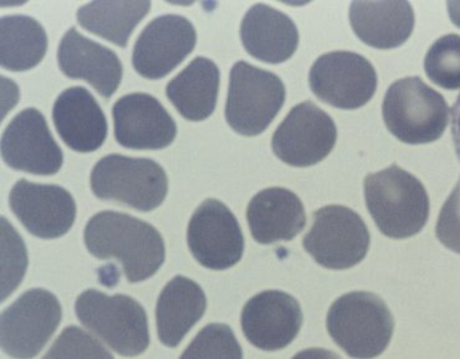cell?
I'll list each match as a JSON object with an SVG mask.
<instances>
[{"instance_id": "cell-1", "label": "cell", "mask_w": 460, "mask_h": 359, "mask_svg": "<svg viewBox=\"0 0 460 359\" xmlns=\"http://www.w3.org/2000/svg\"><path fill=\"white\" fill-rule=\"evenodd\" d=\"M84 238L93 256L119 261L129 283L154 276L166 257L160 232L128 213H96L87 222Z\"/></svg>"}, {"instance_id": "cell-2", "label": "cell", "mask_w": 460, "mask_h": 359, "mask_svg": "<svg viewBox=\"0 0 460 359\" xmlns=\"http://www.w3.org/2000/svg\"><path fill=\"white\" fill-rule=\"evenodd\" d=\"M365 199L376 225L387 238H412L429 221V197L426 187L398 165L366 177Z\"/></svg>"}, {"instance_id": "cell-3", "label": "cell", "mask_w": 460, "mask_h": 359, "mask_svg": "<svg viewBox=\"0 0 460 359\" xmlns=\"http://www.w3.org/2000/svg\"><path fill=\"white\" fill-rule=\"evenodd\" d=\"M326 326L333 342L349 357L374 359L390 345L394 321L377 294L349 292L330 307Z\"/></svg>"}, {"instance_id": "cell-4", "label": "cell", "mask_w": 460, "mask_h": 359, "mask_svg": "<svg viewBox=\"0 0 460 359\" xmlns=\"http://www.w3.org/2000/svg\"><path fill=\"white\" fill-rule=\"evenodd\" d=\"M382 114L388 130L398 140L422 145L437 141L445 134L449 108L438 92L420 77L411 76L388 87Z\"/></svg>"}, {"instance_id": "cell-5", "label": "cell", "mask_w": 460, "mask_h": 359, "mask_svg": "<svg viewBox=\"0 0 460 359\" xmlns=\"http://www.w3.org/2000/svg\"><path fill=\"white\" fill-rule=\"evenodd\" d=\"M75 312L90 332L123 357L142 355L150 346L147 315L132 297L87 290L77 297Z\"/></svg>"}, {"instance_id": "cell-6", "label": "cell", "mask_w": 460, "mask_h": 359, "mask_svg": "<svg viewBox=\"0 0 460 359\" xmlns=\"http://www.w3.org/2000/svg\"><path fill=\"white\" fill-rule=\"evenodd\" d=\"M90 185L99 199L148 212L166 199L168 176L164 167L151 158L111 154L97 161Z\"/></svg>"}, {"instance_id": "cell-7", "label": "cell", "mask_w": 460, "mask_h": 359, "mask_svg": "<svg viewBox=\"0 0 460 359\" xmlns=\"http://www.w3.org/2000/svg\"><path fill=\"white\" fill-rule=\"evenodd\" d=\"M280 77L238 61L230 70L226 119L230 128L244 137H257L267 130L285 103Z\"/></svg>"}, {"instance_id": "cell-8", "label": "cell", "mask_w": 460, "mask_h": 359, "mask_svg": "<svg viewBox=\"0 0 460 359\" xmlns=\"http://www.w3.org/2000/svg\"><path fill=\"white\" fill-rule=\"evenodd\" d=\"M369 242L367 226L358 212L349 207L329 205L314 213L313 226L303 246L320 266L348 270L364 261Z\"/></svg>"}, {"instance_id": "cell-9", "label": "cell", "mask_w": 460, "mask_h": 359, "mask_svg": "<svg viewBox=\"0 0 460 359\" xmlns=\"http://www.w3.org/2000/svg\"><path fill=\"white\" fill-rule=\"evenodd\" d=\"M63 317L58 297L43 289L29 290L2 313V349L14 359H32L57 331Z\"/></svg>"}, {"instance_id": "cell-10", "label": "cell", "mask_w": 460, "mask_h": 359, "mask_svg": "<svg viewBox=\"0 0 460 359\" xmlns=\"http://www.w3.org/2000/svg\"><path fill=\"white\" fill-rule=\"evenodd\" d=\"M311 90L322 102L333 108H362L375 95L377 74L362 55L332 51L322 55L311 67Z\"/></svg>"}, {"instance_id": "cell-11", "label": "cell", "mask_w": 460, "mask_h": 359, "mask_svg": "<svg viewBox=\"0 0 460 359\" xmlns=\"http://www.w3.org/2000/svg\"><path fill=\"white\" fill-rule=\"evenodd\" d=\"M338 130L332 116L311 102L290 110L275 131L271 148L283 163L309 167L322 163L335 148Z\"/></svg>"}, {"instance_id": "cell-12", "label": "cell", "mask_w": 460, "mask_h": 359, "mask_svg": "<svg viewBox=\"0 0 460 359\" xmlns=\"http://www.w3.org/2000/svg\"><path fill=\"white\" fill-rule=\"evenodd\" d=\"M188 246L203 267L228 270L242 260L244 238L238 220L225 203L206 200L194 211L188 225Z\"/></svg>"}, {"instance_id": "cell-13", "label": "cell", "mask_w": 460, "mask_h": 359, "mask_svg": "<svg viewBox=\"0 0 460 359\" xmlns=\"http://www.w3.org/2000/svg\"><path fill=\"white\" fill-rule=\"evenodd\" d=\"M196 43V28L188 18L178 14L160 15L139 34L132 63L139 76L161 79L192 53Z\"/></svg>"}, {"instance_id": "cell-14", "label": "cell", "mask_w": 460, "mask_h": 359, "mask_svg": "<svg viewBox=\"0 0 460 359\" xmlns=\"http://www.w3.org/2000/svg\"><path fill=\"white\" fill-rule=\"evenodd\" d=\"M2 157L8 166L35 175H54L63 166L64 155L38 109L22 110L6 126Z\"/></svg>"}, {"instance_id": "cell-15", "label": "cell", "mask_w": 460, "mask_h": 359, "mask_svg": "<svg viewBox=\"0 0 460 359\" xmlns=\"http://www.w3.org/2000/svg\"><path fill=\"white\" fill-rule=\"evenodd\" d=\"M9 205L24 228L43 239L61 238L75 222V200L61 186L19 180L9 195Z\"/></svg>"}, {"instance_id": "cell-16", "label": "cell", "mask_w": 460, "mask_h": 359, "mask_svg": "<svg viewBox=\"0 0 460 359\" xmlns=\"http://www.w3.org/2000/svg\"><path fill=\"white\" fill-rule=\"evenodd\" d=\"M303 312L299 302L281 291H264L252 297L242 310V328L254 347L280 351L299 335Z\"/></svg>"}, {"instance_id": "cell-17", "label": "cell", "mask_w": 460, "mask_h": 359, "mask_svg": "<svg viewBox=\"0 0 460 359\" xmlns=\"http://www.w3.org/2000/svg\"><path fill=\"white\" fill-rule=\"evenodd\" d=\"M115 138L134 150H160L170 147L177 125L164 105L146 93L128 94L112 109Z\"/></svg>"}, {"instance_id": "cell-18", "label": "cell", "mask_w": 460, "mask_h": 359, "mask_svg": "<svg viewBox=\"0 0 460 359\" xmlns=\"http://www.w3.org/2000/svg\"><path fill=\"white\" fill-rule=\"evenodd\" d=\"M58 63L65 76L86 80L103 98H110L122 80L118 54L80 34L76 28H70L61 39Z\"/></svg>"}, {"instance_id": "cell-19", "label": "cell", "mask_w": 460, "mask_h": 359, "mask_svg": "<svg viewBox=\"0 0 460 359\" xmlns=\"http://www.w3.org/2000/svg\"><path fill=\"white\" fill-rule=\"evenodd\" d=\"M55 128L67 147L77 153L97 150L108 137V121L89 90L73 86L64 90L54 103Z\"/></svg>"}, {"instance_id": "cell-20", "label": "cell", "mask_w": 460, "mask_h": 359, "mask_svg": "<svg viewBox=\"0 0 460 359\" xmlns=\"http://www.w3.org/2000/svg\"><path fill=\"white\" fill-rule=\"evenodd\" d=\"M246 219L252 238L261 245L291 241L306 225L303 202L283 187H270L252 197Z\"/></svg>"}, {"instance_id": "cell-21", "label": "cell", "mask_w": 460, "mask_h": 359, "mask_svg": "<svg viewBox=\"0 0 460 359\" xmlns=\"http://www.w3.org/2000/svg\"><path fill=\"white\" fill-rule=\"evenodd\" d=\"M242 43L255 59L268 64L289 60L299 47V31L287 14L267 4L252 5L241 25Z\"/></svg>"}, {"instance_id": "cell-22", "label": "cell", "mask_w": 460, "mask_h": 359, "mask_svg": "<svg viewBox=\"0 0 460 359\" xmlns=\"http://www.w3.org/2000/svg\"><path fill=\"white\" fill-rule=\"evenodd\" d=\"M349 22L368 47L394 49L406 43L414 29V12L408 2H353Z\"/></svg>"}, {"instance_id": "cell-23", "label": "cell", "mask_w": 460, "mask_h": 359, "mask_svg": "<svg viewBox=\"0 0 460 359\" xmlns=\"http://www.w3.org/2000/svg\"><path fill=\"white\" fill-rule=\"evenodd\" d=\"M206 310L207 297L202 287L190 278L174 277L157 301L155 319L160 341L167 347H177Z\"/></svg>"}, {"instance_id": "cell-24", "label": "cell", "mask_w": 460, "mask_h": 359, "mask_svg": "<svg viewBox=\"0 0 460 359\" xmlns=\"http://www.w3.org/2000/svg\"><path fill=\"white\" fill-rule=\"evenodd\" d=\"M220 71L215 61L197 57L167 84L166 94L183 118L202 121L215 112Z\"/></svg>"}, {"instance_id": "cell-25", "label": "cell", "mask_w": 460, "mask_h": 359, "mask_svg": "<svg viewBox=\"0 0 460 359\" xmlns=\"http://www.w3.org/2000/svg\"><path fill=\"white\" fill-rule=\"evenodd\" d=\"M48 50L43 25L29 15H5L0 21V63L6 70L25 71L37 67Z\"/></svg>"}, {"instance_id": "cell-26", "label": "cell", "mask_w": 460, "mask_h": 359, "mask_svg": "<svg viewBox=\"0 0 460 359\" xmlns=\"http://www.w3.org/2000/svg\"><path fill=\"white\" fill-rule=\"evenodd\" d=\"M148 0H102L80 6L76 13L77 22L90 33L105 38L106 40L125 48L129 35L150 12Z\"/></svg>"}, {"instance_id": "cell-27", "label": "cell", "mask_w": 460, "mask_h": 359, "mask_svg": "<svg viewBox=\"0 0 460 359\" xmlns=\"http://www.w3.org/2000/svg\"><path fill=\"white\" fill-rule=\"evenodd\" d=\"M424 70L436 85L447 90L460 89V35L439 38L426 55Z\"/></svg>"}, {"instance_id": "cell-28", "label": "cell", "mask_w": 460, "mask_h": 359, "mask_svg": "<svg viewBox=\"0 0 460 359\" xmlns=\"http://www.w3.org/2000/svg\"><path fill=\"white\" fill-rule=\"evenodd\" d=\"M180 359H243L234 332L223 323L204 327Z\"/></svg>"}, {"instance_id": "cell-29", "label": "cell", "mask_w": 460, "mask_h": 359, "mask_svg": "<svg viewBox=\"0 0 460 359\" xmlns=\"http://www.w3.org/2000/svg\"><path fill=\"white\" fill-rule=\"evenodd\" d=\"M27 265L24 242L8 220L2 218V301L21 283Z\"/></svg>"}, {"instance_id": "cell-30", "label": "cell", "mask_w": 460, "mask_h": 359, "mask_svg": "<svg viewBox=\"0 0 460 359\" xmlns=\"http://www.w3.org/2000/svg\"><path fill=\"white\" fill-rule=\"evenodd\" d=\"M43 359H115L95 337L76 326L66 327Z\"/></svg>"}, {"instance_id": "cell-31", "label": "cell", "mask_w": 460, "mask_h": 359, "mask_svg": "<svg viewBox=\"0 0 460 359\" xmlns=\"http://www.w3.org/2000/svg\"><path fill=\"white\" fill-rule=\"evenodd\" d=\"M436 234L447 248L460 255V179L440 210Z\"/></svg>"}, {"instance_id": "cell-32", "label": "cell", "mask_w": 460, "mask_h": 359, "mask_svg": "<svg viewBox=\"0 0 460 359\" xmlns=\"http://www.w3.org/2000/svg\"><path fill=\"white\" fill-rule=\"evenodd\" d=\"M452 138L455 144L456 157L460 163V94L452 108Z\"/></svg>"}, {"instance_id": "cell-33", "label": "cell", "mask_w": 460, "mask_h": 359, "mask_svg": "<svg viewBox=\"0 0 460 359\" xmlns=\"http://www.w3.org/2000/svg\"><path fill=\"white\" fill-rule=\"evenodd\" d=\"M291 359H341L339 355L323 348L304 349Z\"/></svg>"}, {"instance_id": "cell-34", "label": "cell", "mask_w": 460, "mask_h": 359, "mask_svg": "<svg viewBox=\"0 0 460 359\" xmlns=\"http://www.w3.org/2000/svg\"><path fill=\"white\" fill-rule=\"evenodd\" d=\"M447 6H448L450 21H452L453 24L456 25V27L460 28V2H448L447 3Z\"/></svg>"}]
</instances>
